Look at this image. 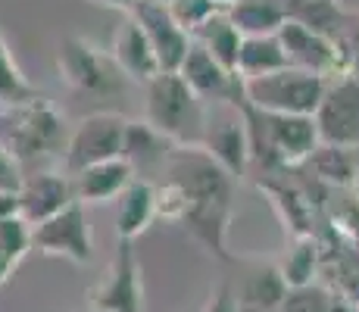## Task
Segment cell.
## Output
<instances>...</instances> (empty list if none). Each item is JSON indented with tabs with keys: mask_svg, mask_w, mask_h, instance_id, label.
<instances>
[{
	"mask_svg": "<svg viewBox=\"0 0 359 312\" xmlns=\"http://www.w3.org/2000/svg\"><path fill=\"white\" fill-rule=\"evenodd\" d=\"M66 119L47 97H34L19 107H0V147H6L19 163H34L41 156H63Z\"/></svg>",
	"mask_w": 359,
	"mask_h": 312,
	"instance_id": "3",
	"label": "cell"
},
{
	"mask_svg": "<svg viewBox=\"0 0 359 312\" xmlns=\"http://www.w3.org/2000/svg\"><path fill=\"white\" fill-rule=\"evenodd\" d=\"M29 250H32V225L29 222H22L16 212L0 219V259H6L13 269H16Z\"/></svg>",
	"mask_w": 359,
	"mask_h": 312,
	"instance_id": "29",
	"label": "cell"
},
{
	"mask_svg": "<svg viewBox=\"0 0 359 312\" xmlns=\"http://www.w3.org/2000/svg\"><path fill=\"white\" fill-rule=\"evenodd\" d=\"M88 206L69 203L63 212L44 219L32 228V250L44 256H63L75 266H88L94 259V234L88 225Z\"/></svg>",
	"mask_w": 359,
	"mask_h": 312,
	"instance_id": "10",
	"label": "cell"
},
{
	"mask_svg": "<svg viewBox=\"0 0 359 312\" xmlns=\"http://www.w3.org/2000/svg\"><path fill=\"white\" fill-rule=\"evenodd\" d=\"M200 147L238 182L250 172V141H247L244 103H206Z\"/></svg>",
	"mask_w": 359,
	"mask_h": 312,
	"instance_id": "6",
	"label": "cell"
},
{
	"mask_svg": "<svg viewBox=\"0 0 359 312\" xmlns=\"http://www.w3.org/2000/svg\"><path fill=\"white\" fill-rule=\"evenodd\" d=\"M109 62H113L122 75L141 81V85H147L150 79L160 75V62H156L154 47H150V41L144 38V32L137 29V22L131 16L119 25V32H116L113 50H109Z\"/></svg>",
	"mask_w": 359,
	"mask_h": 312,
	"instance_id": "19",
	"label": "cell"
},
{
	"mask_svg": "<svg viewBox=\"0 0 359 312\" xmlns=\"http://www.w3.org/2000/svg\"><path fill=\"white\" fill-rule=\"evenodd\" d=\"M91 312H144L141 262L131 240H119L107 275L91 287Z\"/></svg>",
	"mask_w": 359,
	"mask_h": 312,
	"instance_id": "11",
	"label": "cell"
},
{
	"mask_svg": "<svg viewBox=\"0 0 359 312\" xmlns=\"http://www.w3.org/2000/svg\"><path fill=\"white\" fill-rule=\"evenodd\" d=\"M247 141H250V172L262 169L272 178L275 172L300 169L319 147V131L313 116H278L259 113L244 103Z\"/></svg>",
	"mask_w": 359,
	"mask_h": 312,
	"instance_id": "2",
	"label": "cell"
},
{
	"mask_svg": "<svg viewBox=\"0 0 359 312\" xmlns=\"http://www.w3.org/2000/svg\"><path fill=\"white\" fill-rule=\"evenodd\" d=\"M287 284L275 262H253L241 275L238 290H231L234 312H278L285 303Z\"/></svg>",
	"mask_w": 359,
	"mask_h": 312,
	"instance_id": "17",
	"label": "cell"
},
{
	"mask_svg": "<svg viewBox=\"0 0 359 312\" xmlns=\"http://www.w3.org/2000/svg\"><path fill=\"white\" fill-rule=\"evenodd\" d=\"M175 150V144L169 137H163L160 131H154L147 122H126V135H122V159L131 165L135 178L150 182V175H163L165 159ZM154 184V182H150Z\"/></svg>",
	"mask_w": 359,
	"mask_h": 312,
	"instance_id": "16",
	"label": "cell"
},
{
	"mask_svg": "<svg viewBox=\"0 0 359 312\" xmlns=\"http://www.w3.org/2000/svg\"><path fill=\"white\" fill-rule=\"evenodd\" d=\"M116 231L119 240H131L135 244L137 234L147 231V225L156 219V206H154V184L135 178L126 191L116 197Z\"/></svg>",
	"mask_w": 359,
	"mask_h": 312,
	"instance_id": "20",
	"label": "cell"
},
{
	"mask_svg": "<svg viewBox=\"0 0 359 312\" xmlns=\"http://www.w3.org/2000/svg\"><path fill=\"white\" fill-rule=\"evenodd\" d=\"M34 97H41L38 88L22 75V69L16 66L10 47H6L4 34H0V107H19V103H29Z\"/></svg>",
	"mask_w": 359,
	"mask_h": 312,
	"instance_id": "28",
	"label": "cell"
},
{
	"mask_svg": "<svg viewBox=\"0 0 359 312\" xmlns=\"http://www.w3.org/2000/svg\"><path fill=\"white\" fill-rule=\"evenodd\" d=\"M275 34H278V41H281L287 66L316 75V79H322V81H334V79H344V75H353L341 41L322 38V34L303 29L294 19H285V25Z\"/></svg>",
	"mask_w": 359,
	"mask_h": 312,
	"instance_id": "8",
	"label": "cell"
},
{
	"mask_svg": "<svg viewBox=\"0 0 359 312\" xmlns=\"http://www.w3.org/2000/svg\"><path fill=\"white\" fill-rule=\"evenodd\" d=\"M163 182L178 184L188 200V210L178 225L206 253L222 262H234L225 244L234 210V178L203 147H175L165 159Z\"/></svg>",
	"mask_w": 359,
	"mask_h": 312,
	"instance_id": "1",
	"label": "cell"
},
{
	"mask_svg": "<svg viewBox=\"0 0 359 312\" xmlns=\"http://www.w3.org/2000/svg\"><path fill=\"white\" fill-rule=\"evenodd\" d=\"M154 206L156 216L165 222H182L184 210H188V200H184L182 187L172 182H154Z\"/></svg>",
	"mask_w": 359,
	"mask_h": 312,
	"instance_id": "31",
	"label": "cell"
},
{
	"mask_svg": "<svg viewBox=\"0 0 359 312\" xmlns=\"http://www.w3.org/2000/svg\"><path fill=\"white\" fill-rule=\"evenodd\" d=\"M126 122L128 119L119 113H91L81 122H75V128L69 131L66 147H63L66 175H75V172L107 163V159H119Z\"/></svg>",
	"mask_w": 359,
	"mask_h": 312,
	"instance_id": "7",
	"label": "cell"
},
{
	"mask_svg": "<svg viewBox=\"0 0 359 312\" xmlns=\"http://www.w3.org/2000/svg\"><path fill=\"white\" fill-rule=\"evenodd\" d=\"M60 79L75 91L100 94L113 88V62L85 38H63L57 47Z\"/></svg>",
	"mask_w": 359,
	"mask_h": 312,
	"instance_id": "13",
	"label": "cell"
},
{
	"mask_svg": "<svg viewBox=\"0 0 359 312\" xmlns=\"http://www.w3.org/2000/svg\"><path fill=\"white\" fill-rule=\"evenodd\" d=\"M94 4H103V6H113V10H131L137 0H94Z\"/></svg>",
	"mask_w": 359,
	"mask_h": 312,
	"instance_id": "34",
	"label": "cell"
},
{
	"mask_svg": "<svg viewBox=\"0 0 359 312\" xmlns=\"http://www.w3.org/2000/svg\"><path fill=\"white\" fill-rule=\"evenodd\" d=\"M165 10H169V16L175 19L178 29L191 38V34H194L200 25L206 22V19L216 16V13H222L225 6L216 4V0H169V4H165Z\"/></svg>",
	"mask_w": 359,
	"mask_h": 312,
	"instance_id": "30",
	"label": "cell"
},
{
	"mask_svg": "<svg viewBox=\"0 0 359 312\" xmlns=\"http://www.w3.org/2000/svg\"><path fill=\"white\" fill-rule=\"evenodd\" d=\"M319 240L316 234H300V238H291V247L285 250L278 262V272L285 278L287 287H303V284H313L316 272H319Z\"/></svg>",
	"mask_w": 359,
	"mask_h": 312,
	"instance_id": "25",
	"label": "cell"
},
{
	"mask_svg": "<svg viewBox=\"0 0 359 312\" xmlns=\"http://www.w3.org/2000/svg\"><path fill=\"white\" fill-rule=\"evenodd\" d=\"M337 41H341L344 53H347L353 75L359 79V13H350L347 10V16H344V25H341V38H337Z\"/></svg>",
	"mask_w": 359,
	"mask_h": 312,
	"instance_id": "33",
	"label": "cell"
},
{
	"mask_svg": "<svg viewBox=\"0 0 359 312\" xmlns=\"http://www.w3.org/2000/svg\"><path fill=\"white\" fill-rule=\"evenodd\" d=\"M10 275H13V266H10V262H6V259H0V284H4L6 278H10Z\"/></svg>",
	"mask_w": 359,
	"mask_h": 312,
	"instance_id": "35",
	"label": "cell"
},
{
	"mask_svg": "<svg viewBox=\"0 0 359 312\" xmlns=\"http://www.w3.org/2000/svg\"><path fill=\"white\" fill-rule=\"evenodd\" d=\"M231 25L241 32V38H259L275 34L285 25V0H231L225 6Z\"/></svg>",
	"mask_w": 359,
	"mask_h": 312,
	"instance_id": "21",
	"label": "cell"
},
{
	"mask_svg": "<svg viewBox=\"0 0 359 312\" xmlns=\"http://www.w3.org/2000/svg\"><path fill=\"white\" fill-rule=\"evenodd\" d=\"M69 203H75L72 197V182L66 172H32L22 178L16 191V216L29 225H41L44 219L63 212Z\"/></svg>",
	"mask_w": 359,
	"mask_h": 312,
	"instance_id": "15",
	"label": "cell"
},
{
	"mask_svg": "<svg viewBox=\"0 0 359 312\" xmlns=\"http://www.w3.org/2000/svg\"><path fill=\"white\" fill-rule=\"evenodd\" d=\"M182 81L197 94L200 103H244V88L241 79L229 69H222L200 44L191 41L188 53H184L182 66H178Z\"/></svg>",
	"mask_w": 359,
	"mask_h": 312,
	"instance_id": "14",
	"label": "cell"
},
{
	"mask_svg": "<svg viewBox=\"0 0 359 312\" xmlns=\"http://www.w3.org/2000/svg\"><path fill=\"white\" fill-rule=\"evenodd\" d=\"M278 312H347L344 297L328 284H303V287H287L285 303Z\"/></svg>",
	"mask_w": 359,
	"mask_h": 312,
	"instance_id": "27",
	"label": "cell"
},
{
	"mask_svg": "<svg viewBox=\"0 0 359 312\" xmlns=\"http://www.w3.org/2000/svg\"><path fill=\"white\" fill-rule=\"evenodd\" d=\"M306 169H313L316 182H325L334 191L353 187L359 182V163H356V150H344V147H331V144H319L309 154Z\"/></svg>",
	"mask_w": 359,
	"mask_h": 312,
	"instance_id": "22",
	"label": "cell"
},
{
	"mask_svg": "<svg viewBox=\"0 0 359 312\" xmlns=\"http://www.w3.org/2000/svg\"><path fill=\"white\" fill-rule=\"evenodd\" d=\"M285 50H281L278 34H259V38H244L238 50V62H234V75L241 81L247 79H259V75L278 72L285 69Z\"/></svg>",
	"mask_w": 359,
	"mask_h": 312,
	"instance_id": "23",
	"label": "cell"
},
{
	"mask_svg": "<svg viewBox=\"0 0 359 312\" xmlns=\"http://www.w3.org/2000/svg\"><path fill=\"white\" fill-rule=\"evenodd\" d=\"M344 16H347V10L341 6V0H306V4L287 6V19H294L303 29L322 34V38H331V41L341 38Z\"/></svg>",
	"mask_w": 359,
	"mask_h": 312,
	"instance_id": "26",
	"label": "cell"
},
{
	"mask_svg": "<svg viewBox=\"0 0 359 312\" xmlns=\"http://www.w3.org/2000/svg\"><path fill=\"white\" fill-rule=\"evenodd\" d=\"M160 4H169V0H160Z\"/></svg>",
	"mask_w": 359,
	"mask_h": 312,
	"instance_id": "38",
	"label": "cell"
},
{
	"mask_svg": "<svg viewBox=\"0 0 359 312\" xmlns=\"http://www.w3.org/2000/svg\"><path fill=\"white\" fill-rule=\"evenodd\" d=\"M294 4H306V0H285V13H287V6H294Z\"/></svg>",
	"mask_w": 359,
	"mask_h": 312,
	"instance_id": "36",
	"label": "cell"
},
{
	"mask_svg": "<svg viewBox=\"0 0 359 312\" xmlns=\"http://www.w3.org/2000/svg\"><path fill=\"white\" fill-rule=\"evenodd\" d=\"M325 85L328 81L316 79L309 72H300L294 66L241 81L247 107L278 116H316L322 94H325Z\"/></svg>",
	"mask_w": 359,
	"mask_h": 312,
	"instance_id": "5",
	"label": "cell"
},
{
	"mask_svg": "<svg viewBox=\"0 0 359 312\" xmlns=\"http://www.w3.org/2000/svg\"><path fill=\"white\" fill-rule=\"evenodd\" d=\"M319 144L359 150V79L344 75L325 85L319 109L313 116Z\"/></svg>",
	"mask_w": 359,
	"mask_h": 312,
	"instance_id": "9",
	"label": "cell"
},
{
	"mask_svg": "<svg viewBox=\"0 0 359 312\" xmlns=\"http://www.w3.org/2000/svg\"><path fill=\"white\" fill-rule=\"evenodd\" d=\"M69 182H72L75 203L94 206V203H109V200L119 197L135 182V172L119 156V159H107V163H97V165H88V169L69 175Z\"/></svg>",
	"mask_w": 359,
	"mask_h": 312,
	"instance_id": "18",
	"label": "cell"
},
{
	"mask_svg": "<svg viewBox=\"0 0 359 312\" xmlns=\"http://www.w3.org/2000/svg\"><path fill=\"white\" fill-rule=\"evenodd\" d=\"M147 113L144 122L163 137H169L175 147H200L203 135V109L206 103L182 81L178 72H160L147 85Z\"/></svg>",
	"mask_w": 359,
	"mask_h": 312,
	"instance_id": "4",
	"label": "cell"
},
{
	"mask_svg": "<svg viewBox=\"0 0 359 312\" xmlns=\"http://www.w3.org/2000/svg\"><path fill=\"white\" fill-rule=\"evenodd\" d=\"M216 4H222V6H229V4H231V0H216Z\"/></svg>",
	"mask_w": 359,
	"mask_h": 312,
	"instance_id": "37",
	"label": "cell"
},
{
	"mask_svg": "<svg viewBox=\"0 0 359 312\" xmlns=\"http://www.w3.org/2000/svg\"><path fill=\"white\" fill-rule=\"evenodd\" d=\"M191 41L203 47V50L210 53L222 69L234 72V62H238V50H241V41L244 38H241V32L231 25V19H229L225 10L206 19V22L191 34Z\"/></svg>",
	"mask_w": 359,
	"mask_h": 312,
	"instance_id": "24",
	"label": "cell"
},
{
	"mask_svg": "<svg viewBox=\"0 0 359 312\" xmlns=\"http://www.w3.org/2000/svg\"><path fill=\"white\" fill-rule=\"evenodd\" d=\"M128 16L137 22V29L144 32V38L150 41L160 62V72H178L184 53L191 47V38L175 25V19L169 16L165 4L160 0H137L128 10Z\"/></svg>",
	"mask_w": 359,
	"mask_h": 312,
	"instance_id": "12",
	"label": "cell"
},
{
	"mask_svg": "<svg viewBox=\"0 0 359 312\" xmlns=\"http://www.w3.org/2000/svg\"><path fill=\"white\" fill-rule=\"evenodd\" d=\"M22 178H25L22 163H19V159L13 156L6 147H0V194H6V197H16Z\"/></svg>",
	"mask_w": 359,
	"mask_h": 312,
	"instance_id": "32",
	"label": "cell"
}]
</instances>
